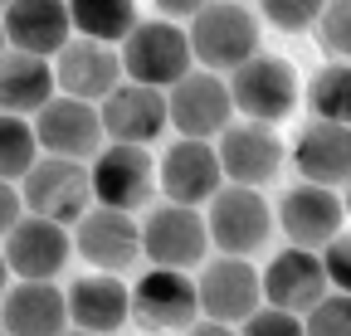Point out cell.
<instances>
[{
	"label": "cell",
	"mask_w": 351,
	"mask_h": 336,
	"mask_svg": "<svg viewBox=\"0 0 351 336\" xmlns=\"http://www.w3.org/2000/svg\"><path fill=\"white\" fill-rule=\"evenodd\" d=\"M98 112H103L108 142L147 146V142H156V137L171 127L166 93H161V88H147V83H127V78H122V88H117L108 103H98Z\"/></svg>",
	"instance_id": "19"
},
{
	"label": "cell",
	"mask_w": 351,
	"mask_h": 336,
	"mask_svg": "<svg viewBox=\"0 0 351 336\" xmlns=\"http://www.w3.org/2000/svg\"><path fill=\"white\" fill-rule=\"evenodd\" d=\"M186 336H239V331H234V326H225V322H210V317H200V322H195Z\"/></svg>",
	"instance_id": "35"
},
{
	"label": "cell",
	"mask_w": 351,
	"mask_h": 336,
	"mask_svg": "<svg viewBox=\"0 0 351 336\" xmlns=\"http://www.w3.org/2000/svg\"><path fill=\"white\" fill-rule=\"evenodd\" d=\"M341 205H346V215H351V181L341 185Z\"/></svg>",
	"instance_id": "37"
},
{
	"label": "cell",
	"mask_w": 351,
	"mask_h": 336,
	"mask_svg": "<svg viewBox=\"0 0 351 336\" xmlns=\"http://www.w3.org/2000/svg\"><path fill=\"white\" fill-rule=\"evenodd\" d=\"M332 292L327 283V263L322 254H313V248H278V259H269V268H263V302L269 307H283L293 317H307L322 298Z\"/></svg>",
	"instance_id": "16"
},
{
	"label": "cell",
	"mask_w": 351,
	"mask_h": 336,
	"mask_svg": "<svg viewBox=\"0 0 351 336\" xmlns=\"http://www.w3.org/2000/svg\"><path fill=\"white\" fill-rule=\"evenodd\" d=\"M322 10H327V0H258V15L269 25H278V29H288V34L317 29Z\"/></svg>",
	"instance_id": "29"
},
{
	"label": "cell",
	"mask_w": 351,
	"mask_h": 336,
	"mask_svg": "<svg viewBox=\"0 0 351 336\" xmlns=\"http://www.w3.org/2000/svg\"><path fill=\"white\" fill-rule=\"evenodd\" d=\"M25 209L39 220L54 224H78L88 209H93V176H88V161H64V156H39L34 171L20 181Z\"/></svg>",
	"instance_id": "4"
},
{
	"label": "cell",
	"mask_w": 351,
	"mask_h": 336,
	"mask_svg": "<svg viewBox=\"0 0 351 336\" xmlns=\"http://www.w3.org/2000/svg\"><path fill=\"white\" fill-rule=\"evenodd\" d=\"M166 107H171V127L181 132V137H191V142H219V132L234 122L230 78L195 64V68L166 93Z\"/></svg>",
	"instance_id": "8"
},
{
	"label": "cell",
	"mask_w": 351,
	"mask_h": 336,
	"mask_svg": "<svg viewBox=\"0 0 351 336\" xmlns=\"http://www.w3.org/2000/svg\"><path fill=\"white\" fill-rule=\"evenodd\" d=\"M132 317L147 331H191L200 322V287L181 268H147L132 283Z\"/></svg>",
	"instance_id": "11"
},
{
	"label": "cell",
	"mask_w": 351,
	"mask_h": 336,
	"mask_svg": "<svg viewBox=\"0 0 351 336\" xmlns=\"http://www.w3.org/2000/svg\"><path fill=\"white\" fill-rule=\"evenodd\" d=\"M191 49H195V64L210 68V73H234L239 64H249L258 54V15L244 5V0H210V5L191 20Z\"/></svg>",
	"instance_id": "1"
},
{
	"label": "cell",
	"mask_w": 351,
	"mask_h": 336,
	"mask_svg": "<svg viewBox=\"0 0 351 336\" xmlns=\"http://www.w3.org/2000/svg\"><path fill=\"white\" fill-rule=\"evenodd\" d=\"M215 151H219V166H225V181L230 185H254V190L263 181H274L288 161V146L278 142V132L269 122H249V117L230 122L219 132Z\"/></svg>",
	"instance_id": "12"
},
{
	"label": "cell",
	"mask_w": 351,
	"mask_h": 336,
	"mask_svg": "<svg viewBox=\"0 0 351 336\" xmlns=\"http://www.w3.org/2000/svg\"><path fill=\"white\" fill-rule=\"evenodd\" d=\"M5 49H10V44H5V20H0V54H5Z\"/></svg>",
	"instance_id": "38"
},
{
	"label": "cell",
	"mask_w": 351,
	"mask_h": 336,
	"mask_svg": "<svg viewBox=\"0 0 351 336\" xmlns=\"http://www.w3.org/2000/svg\"><path fill=\"white\" fill-rule=\"evenodd\" d=\"M127 317H132V287L117 273H88L69 287V322L78 331L112 336L122 331Z\"/></svg>",
	"instance_id": "23"
},
{
	"label": "cell",
	"mask_w": 351,
	"mask_h": 336,
	"mask_svg": "<svg viewBox=\"0 0 351 336\" xmlns=\"http://www.w3.org/2000/svg\"><path fill=\"white\" fill-rule=\"evenodd\" d=\"M34 137H39L44 156H64V161H93L108 146L98 103H78V98H64V93L34 117Z\"/></svg>",
	"instance_id": "13"
},
{
	"label": "cell",
	"mask_w": 351,
	"mask_h": 336,
	"mask_svg": "<svg viewBox=\"0 0 351 336\" xmlns=\"http://www.w3.org/2000/svg\"><path fill=\"white\" fill-rule=\"evenodd\" d=\"M73 254V234L69 224H54V220H39V215H25L10 234H5V263L20 283H54L59 268L69 263Z\"/></svg>",
	"instance_id": "17"
},
{
	"label": "cell",
	"mask_w": 351,
	"mask_h": 336,
	"mask_svg": "<svg viewBox=\"0 0 351 336\" xmlns=\"http://www.w3.org/2000/svg\"><path fill=\"white\" fill-rule=\"evenodd\" d=\"M10 5H15V0H0V15H5V10H10Z\"/></svg>",
	"instance_id": "40"
},
{
	"label": "cell",
	"mask_w": 351,
	"mask_h": 336,
	"mask_svg": "<svg viewBox=\"0 0 351 336\" xmlns=\"http://www.w3.org/2000/svg\"><path fill=\"white\" fill-rule=\"evenodd\" d=\"M210 254V224L200 209L191 205H152L147 220H142V259L152 268H200V259Z\"/></svg>",
	"instance_id": "6"
},
{
	"label": "cell",
	"mask_w": 351,
	"mask_h": 336,
	"mask_svg": "<svg viewBox=\"0 0 351 336\" xmlns=\"http://www.w3.org/2000/svg\"><path fill=\"white\" fill-rule=\"evenodd\" d=\"M298 68L278 54H254L249 64H239L230 73V98H234V112L249 117V122H269V127H278V122L298 107Z\"/></svg>",
	"instance_id": "7"
},
{
	"label": "cell",
	"mask_w": 351,
	"mask_h": 336,
	"mask_svg": "<svg viewBox=\"0 0 351 336\" xmlns=\"http://www.w3.org/2000/svg\"><path fill=\"white\" fill-rule=\"evenodd\" d=\"M205 224H210V248H219L225 259H254L269 248L274 209L254 185H225L205 205Z\"/></svg>",
	"instance_id": "3"
},
{
	"label": "cell",
	"mask_w": 351,
	"mask_h": 336,
	"mask_svg": "<svg viewBox=\"0 0 351 336\" xmlns=\"http://www.w3.org/2000/svg\"><path fill=\"white\" fill-rule=\"evenodd\" d=\"M39 161V137H34V117L0 112V181H25Z\"/></svg>",
	"instance_id": "27"
},
{
	"label": "cell",
	"mask_w": 351,
	"mask_h": 336,
	"mask_svg": "<svg viewBox=\"0 0 351 336\" xmlns=\"http://www.w3.org/2000/svg\"><path fill=\"white\" fill-rule=\"evenodd\" d=\"M0 20H5V44L20 49V54L59 59L69 49V39H73L69 0H15Z\"/></svg>",
	"instance_id": "21"
},
{
	"label": "cell",
	"mask_w": 351,
	"mask_h": 336,
	"mask_svg": "<svg viewBox=\"0 0 351 336\" xmlns=\"http://www.w3.org/2000/svg\"><path fill=\"white\" fill-rule=\"evenodd\" d=\"M73 248L93 263L98 273H127L142 263V220L122 215V209L93 205L73 224Z\"/></svg>",
	"instance_id": "15"
},
{
	"label": "cell",
	"mask_w": 351,
	"mask_h": 336,
	"mask_svg": "<svg viewBox=\"0 0 351 336\" xmlns=\"http://www.w3.org/2000/svg\"><path fill=\"white\" fill-rule=\"evenodd\" d=\"M54 64L39 59V54H20L5 49L0 54V112H15V117H39L44 107L54 103Z\"/></svg>",
	"instance_id": "24"
},
{
	"label": "cell",
	"mask_w": 351,
	"mask_h": 336,
	"mask_svg": "<svg viewBox=\"0 0 351 336\" xmlns=\"http://www.w3.org/2000/svg\"><path fill=\"white\" fill-rule=\"evenodd\" d=\"M69 15L78 39H98V44H112V49L142 25L137 0H69Z\"/></svg>",
	"instance_id": "25"
},
{
	"label": "cell",
	"mask_w": 351,
	"mask_h": 336,
	"mask_svg": "<svg viewBox=\"0 0 351 336\" xmlns=\"http://www.w3.org/2000/svg\"><path fill=\"white\" fill-rule=\"evenodd\" d=\"M191 68H195L191 34L171 20H142L122 39V78L127 83H147V88L171 93Z\"/></svg>",
	"instance_id": "2"
},
{
	"label": "cell",
	"mask_w": 351,
	"mask_h": 336,
	"mask_svg": "<svg viewBox=\"0 0 351 336\" xmlns=\"http://www.w3.org/2000/svg\"><path fill=\"white\" fill-rule=\"evenodd\" d=\"M156 185H161V200L200 209V205H210L219 190H225L230 181H225V166H219L215 142H191V137H181V142H171V146L161 151Z\"/></svg>",
	"instance_id": "10"
},
{
	"label": "cell",
	"mask_w": 351,
	"mask_h": 336,
	"mask_svg": "<svg viewBox=\"0 0 351 336\" xmlns=\"http://www.w3.org/2000/svg\"><path fill=\"white\" fill-rule=\"evenodd\" d=\"M293 166L307 185H346L351 181V127H337V122H317L307 117L302 132L293 137Z\"/></svg>",
	"instance_id": "22"
},
{
	"label": "cell",
	"mask_w": 351,
	"mask_h": 336,
	"mask_svg": "<svg viewBox=\"0 0 351 336\" xmlns=\"http://www.w3.org/2000/svg\"><path fill=\"white\" fill-rule=\"evenodd\" d=\"M239 336H307V331H302V317H293V312H283V307H269V302H263V307L239 326Z\"/></svg>",
	"instance_id": "31"
},
{
	"label": "cell",
	"mask_w": 351,
	"mask_h": 336,
	"mask_svg": "<svg viewBox=\"0 0 351 336\" xmlns=\"http://www.w3.org/2000/svg\"><path fill=\"white\" fill-rule=\"evenodd\" d=\"M69 322V292L54 283H10L0 298V336H64Z\"/></svg>",
	"instance_id": "20"
},
{
	"label": "cell",
	"mask_w": 351,
	"mask_h": 336,
	"mask_svg": "<svg viewBox=\"0 0 351 336\" xmlns=\"http://www.w3.org/2000/svg\"><path fill=\"white\" fill-rule=\"evenodd\" d=\"M307 336H351V298L346 292H327V298L302 317Z\"/></svg>",
	"instance_id": "30"
},
{
	"label": "cell",
	"mask_w": 351,
	"mask_h": 336,
	"mask_svg": "<svg viewBox=\"0 0 351 336\" xmlns=\"http://www.w3.org/2000/svg\"><path fill=\"white\" fill-rule=\"evenodd\" d=\"M54 78L64 98L78 103H108L122 88V49L98 44V39H69V49L54 59Z\"/></svg>",
	"instance_id": "18"
},
{
	"label": "cell",
	"mask_w": 351,
	"mask_h": 336,
	"mask_svg": "<svg viewBox=\"0 0 351 336\" xmlns=\"http://www.w3.org/2000/svg\"><path fill=\"white\" fill-rule=\"evenodd\" d=\"M205 5H210V0H156V10H161L166 20H195Z\"/></svg>",
	"instance_id": "34"
},
{
	"label": "cell",
	"mask_w": 351,
	"mask_h": 336,
	"mask_svg": "<svg viewBox=\"0 0 351 336\" xmlns=\"http://www.w3.org/2000/svg\"><path fill=\"white\" fill-rule=\"evenodd\" d=\"M322 263H327L332 292H346V298H351V229H341V234L322 248Z\"/></svg>",
	"instance_id": "32"
},
{
	"label": "cell",
	"mask_w": 351,
	"mask_h": 336,
	"mask_svg": "<svg viewBox=\"0 0 351 336\" xmlns=\"http://www.w3.org/2000/svg\"><path fill=\"white\" fill-rule=\"evenodd\" d=\"M200 317L225 322V326H244L258 307H263V273L249 259H205L200 263Z\"/></svg>",
	"instance_id": "9"
},
{
	"label": "cell",
	"mask_w": 351,
	"mask_h": 336,
	"mask_svg": "<svg viewBox=\"0 0 351 336\" xmlns=\"http://www.w3.org/2000/svg\"><path fill=\"white\" fill-rule=\"evenodd\" d=\"M5 287H10V263H5V248H0V298H5Z\"/></svg>",
	"instance_id": "36"
},
{
	"label": "cell",
	"mask_w": 351,
	"mask_h": 336,
	"mask_svg": "<svg viewBox=\"0 0 351 336\" xmlns=\"http://www.w3.org/2000/svg\"><path fill=\"white\" fill-rule=\"evenodd\" d=\"M64 336H93V331H78V326H73V331H64Z\"/></svg>",
	"instance_id": "39"
},
{
	"label": "cell",
	"mask_w": 351,
	"mask_h": 336,
	"mask_svg": "<svg viewBox=\"0 0 351 336\" xmlns=\"http://www.w3.org/2000/svg\"><path fill=\"white\" fill-rule=\"evenodd\" d=\"M307 107L317 122L351 127V64H327L307 78Z\"/></svg>",
	"instance_id": "26"
},
{
	"label": "cell",
	"mask_w": 351,
	"mask_h": 336,
	"mask_svg": "<svg viewBox=\"0 0 351 336\" xmlns=\"http://www.w3.org/2000/svg\"><path fill=\"white\" fill-rule=\"evenodd\" d=\"M278 229L288 234L293 248H313V254H322V248L346 229V205H341V190L332 185H293L283 190L278 200Z\"/></svg>",
	"instance_id": "14"
},
{
	"label": "cell",
	"mask_w": 351,
	"mask_h": 336,
	"mask_svg": "<svg viewBox=\"0 0 351 336\" xmlns=\"http://www.w3.org/2000/svg\"><path fill=\"white\" fill-rule=\"evenodd\" d=\"M88 176H93V200L103 209H122V215H137L152 205L156 185V161L147 146L132 142H108L93 161H88Z\"/></svg>",
	"instance_id": "5"
},
{
	"label": "cell",
	"mask_w": 351,
	"mask_h": 336,
	"mask_svg": "<svg viewBox=\"0 0 351 336\" xmlns=\"http://www.w3.org/2000/svg\"><path fill=\"white\" fill-rule=\"evenodd\" d=\"M317 39L332 54V64H351V0H327L317 20Z\"/></svg>",
	"instance_id": "28"
},
{
	"label": "cell",
	"mask_w": 351,
	"mask_h": 336,
	"mask_svg": "<svg viewBox=\"0 0 351 336\" xmlns=\"http://www.w3.org/2000/svg\"><path fill=\"white\" fill-rule=\"evenodd\" d=\"M25 220V195L15 190V181H0V239Z\"/></svg>",
	"instance_id": "33"
}]
</instances>
